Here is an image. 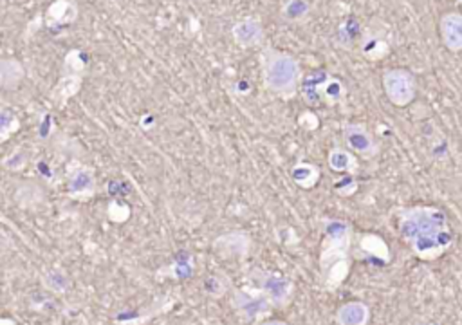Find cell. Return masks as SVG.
Segmentation results:
<instances>
[{
    "instance_id": "6da1fadb",
    "label": "cell",
    "mask_w": 462,
    "mask_h": 325,
    "mask_svg": "<svg viewBox=\"0 0 462 325\" xmlns=\"http://www.w3.org/2000/svg\"><path fill=\"white\" fill-rule=\"evenodd\" d=\"M401 235L421 257H433L444 248V219L432 208H410L401 213Z\"/></svg>"
},
{
    "instance_id": "7a4b0ae2",
    "label": "cell",
    "mask_w": 462,
    "mask_h": 325,
    "mask_svg": "<svg viewBox=\"0 0 462 325\" xmlns=\"http://www.w3.org/2000/svg\"><path fill=\"white\" fill-rule=\"evenodd\" d=\"M350 230L349 223L341 219L324 220V246L319 255V266L327 287L334 289L343 282L350 270Z\"/></svg>"
},
{
    "instance_id": "3957f363",
    "label": "cell",
    "mask_w": 462,
    "mask_h": 325,
    "mask_svg": "<svg viewBox=\"0 0 462 325\" xmlns=\"http://www.w3.org/2000/svg\"><path fill=\"white\" fill-rule=\"evenodd\" d=\"M264 84L271 93L282 98H293L300 87L302 72L296 58L287 53L269 51L262 65Z\"/></svg>"
},
{
    "instance_id": "277c9868",
    "label": "cell",
    "mask_w": 462,
    "mask_h": 325,
    "mask_svg": "<svg viewBox=\"0 0 462 325\" xmlns=\"http://www.w3.org/2000/svg\"><path fill=\"white\" fill-rule=\"evenodd\" d=\"M383 89L395 107H407L416 100L417 84L408 69H388L383 74Z\"/></svg>"
},
{
    "instance_id": "5b68a950",
    "label": "cell",
    "mask_w": 462,
    "mask_h": 325,
    "mask_svg": "<svg viewBox=\"0 0 462 325\" xmlns=\"http://www.w3.org/2000/svg\"><path fill=\"white\" fill-rule=\"evenodd\" d=\"M256 284H258V291L264 293L268 300L277 307L286 305L293 295V282L287 277L278 273H271V271H256Z\"/></svg>"
},
{
    "instance_id": "8992f818",
    "label": "cell",
    "mask_w": 462,
    "mask_h": 325,
    "mask_svg": "<svg viewBox=\"0 0 462 325\" xmlns=\"http://www.w3.org/2000/svg\"><path fill=\"white\" fill-rule=\"evenodd\" d=\"M343 138L350 152L359 154L362 157H374L378 154L374 138L362 123H347L343 127Z\"/></svg>"
},
{
    "instance_id": "52a82bcc",
    "label": "cell",
    "mask_w": 462,
    "mask_h": 325,
    "mask_svg": "<svg viewBox=\"0 0 462 325\" xmlns=\"http://www.w3.org/2000/svg\"><path fill=\"white\" fill-rule=\"evenodd\" d=\"M233 305L244 318L255 320V318L265 317L271 309V302L262 291H235L233 295Z\"/></svg>"
},
{
    "instance_id": "ba28073f",
    "label": "cell",
    "mask_w": 462,
    "mask_h": 325,
    "mask_svg": "<svg viewBox=\"0 0 462 325\" xmlns=\"http://www.w3.org/2000/svg\"><path fill=\"white\" fill-rule=\"evenodd\" d=\"M96 175L88 166H76L67 178V194L76 201H87L96 194Z\"/></svg>"
},
{
    "instance_id": "9c48e42d",
    "label": "cell",
    "mask_w": 462,
    "mask_h": 325,
    "mask_svg": "<svg viewBox=\"0 0 462 325\" xmlns=\"http://www.w3.org/2000/svg\"><path fill=\"white\" fill-rule=\"evenodd\" d=\"M439 33H441L442 44L448 47V51H462V13L450 11L444 13L439 22Z\"/></svg>"
},
{
    "instance_id": "30bf717a",
    "label": "cell",
    "mask_w": 462,
    "mask_h": 325,
    "mask_svg": "<svg viewBox=\"0 0 462 325\" xmlns=\"http://www.w3.org/2000/svg\"><path fill=\"white\" fill-rule=\"evenodd\" d=\"M231 37L240 47H255L264 40V26L258 18H244L231 27Z\"/></svg>"
},
{
    "instance_id": "8fae6325",
    "label": "cell",
    "mask_w": 462,
    "mask_h": 325,
    "mask_svg": "<svg viewBox=\"0 0 462 325\" xmlns=\"http://www.w3.org/2000/svg\"><path fill=\"white\" fill-rule=\"evenodd\" d=\"M370 320V309L365 302H347L336 311L338 325H367Z\"/></svg>"
},
{
    "instance_id": "7c38bea8",
    "label": "cell",
    "mask_w": 462,
    "mask_h": 325,
    "mask_svg": "<svg viewBox=\"0 0 462 325\" xmlns=\"http://www.w3.org/2000/svg\"><path fill=\"white\" fill-rule=\"evenodd\" d=\"M327 165L332 172L350 173L352 175L357 170V159L354 152L345 150V148H332L327 156Z\"/></svg>"
},
{
    "instance_id": "4fadbf2b",
    "label": "cell",
    "mask_w": 462,
    "mask_h": 325,
    "mask_svg": "<svg viewBox=\"0 0 462 325\" xmlns=\"http://www.w3.org/2000/svg\"><path fill=\"white\" fill-rule=\"evenodd\" d=\"M215 248L219 251H227L231 255H248L249 249V237L244 232L226 233L215 241Z\"/></svg>"
},
{
    "instance_id": "5bb4252c",
    "label": "cell",
    "mask_w": 462,
    "mask_h": 325,
    "mask_svg": "<svg viewBox=\"0 0 462 325\" xmlns=\"http://www.w3.org/2000/svg\"><path fill=\"white\" fill-rule=\"evenodd\" d=\"M319 166H316L315 163H309V161H302V163H296V165L291 168V179H293L300 188H312L316 186V183L319 181Z\"/></svg>"
},
{
    "instance_id": "9a60e30c",
    "label": "cell",
    "mask_w": 462,
    "mask_h": 325,
    "mask_svg": "<svg viewBox=\"0 0 462 325\" xmlns=\"http://www.w3.org/2000/svg\"><path fill=\"white\" fill-rule=\"evenodd\" d=\"M329 81L327 72L325 71H315L303 80V98L309 105H315L322 100V89L324 85Z\"/></svg>"
},
{
    "instance_id": "2e32d148",
    "label": "cell",
    "mask_w": 462,
    "mask_h": 325,
    "mask_svg": "<svg viewBox=\"0 0 462 325\" xmlns=\"http://www.w3.org/2000/svg\"><path fill=\"white\" fill-rule=\"evenodd\" d=\"M22 78H24V67H22L18 60H2V64H0V85H2L6 91L17 87Z\"/></svg>"
},
{
    "instance_id": "e0dca14e",
    "label": "cell",
    "mask_w": 462,
    "mask_h": 325,
    "mask_svg": "<svg viewBox=\"0 0 462 325\" xmlns=\"http://www.w3.org/2000/svg\"><path fill=\"white\" fill-rule=\"evenodd\" d=\"M18 128H20V119H18L17 112L9 109V107H2V112H0V141L6 143Z\"/></svg>"
},
{
    "instance_id": "ac0fdd59",
    "label": "cell",
    "mask_w": 462,
    "mask_h": 325,
    "mask_svg": "<svg viewBox=\"0 0 462 325\" xmlns=\"http://www.w3.org/2000/svg\"><path fill=\"white\" fill-rule=\"evenodd\" d=\"M42 282L51 291L63 293L69 287V277L62 270H58V267H53V270L46 271Z\"/></svg>"
},
{
    "instance_id": "d6986e66",
    "label": "cell",
    "mask_w": 462,
    "mask_h": 325,
    "mask_svg": "<svg viewBox=\"0 0 462 325\" xmlns=\"http://www.w3.org/2000/svg\"><path fill=\"white\" fill-rule=\"evenodd\" d=\"M27 161H29V156H27L24 148H17V150H13L11 154H8V156L4 157L2 166H4L6 170L17 172V170H22L27 165Z\"/></svg>"
},
{
    "instance_id": "ffe728a7",
    "label": "cell",
    "mask_w": 462,
    "mask_h": 325,
    "mask_svg": "<svg viewBox=\"0 0 462 325\" xmlns=\"http://www.w3.org/2000/svg\"><path fill=\"white\" fill-rule=\"evenodd\" d=\"M307 13H309V4H307L305 0H291L284 8V17L287 20H300Z\"/></svg>"
},
{
    "instance_id": "44dd1931",
    "label": "cell",
    "mask_w": 462,
    "mask_h": 325,
    "mask_svg": "<svg viewBox=\"0 0 462 325\" xmlns=\"http://www.w3.org/2000/svg\"><path fill=\"white\" fill-rule=\"evenodd\" d=\"M322 96H325L329 103H338L343 98V87H341L340 80H329L322 89Z\"/></svg>"
},
{
    "instance_id": "7402d4cb",
    "label": "cell",
    "mask_w": 462,
    "mask_h": 325,
    "mask_svg": "<svg viewBox=\"0 0 462 325\" xmlns=\"http://www.w3.org/2000/svg\"><path fill=\"white\" fill-rule=\"evenodd\" d=\"M109 217L114 223H125V220L131 217V208L126 206L125 203L112 201V203L109 204Z\"/></svg>"
},
{
    "instance_id": "603a6c76",
    "label": "cell",
    "mask_w": 462,
    "mask_h": 325,
    "mask_svg": "<svg viewBox=\"0 0 462 325\" xmlns=\"http://www.w3.org/2000/svg\"><path fill=\"white\" fill-rule=\"evenodd\" d=\"M334 190H336L338 195H341V197H347V195H352L354 192L357 190V183L354 178H341L340 181H336V185H334Z\"/></svg>"
},
{
    "instance_id": "cb8c5ba5",
    "label": "cell",
    "mask_w": 462,
    "mask_h": 325,
    "mask_svg": "<svg viewBox=\"0 0 462 325\" xmlns=\"http://www.w3.org/2000/svg\"><path fill=\"white\" fill-rule=\"evenodd\" d=\"M53 128H55V125H53V116L44 114L42 119H40V125H38V138H40V140H47V138H51Z\"/></svg>"
},
{
    "instance_id": "d4e9b609",
    "label": "cell",
    "mask_w": 462,
    "mask_h": 325,
    "mask_svg": "<svg viewBox=\"0 0 462 325\" xmlns=\"http://www.w3.org/2000/svg\"><path fill=\"white\" fill-rule=\"evenodd\" d=\"M309 123H312L315 127H318L319 125V121L316 119V116L311 114V112H305V114L300 116V125H302L303 128H309V131H311V125H309Z\"/></svg>"
},
{
    "instance_id": "484cf974",
    "label": "cell",
    "mask_w": 462,
    "mask_h": 325,
    "mask_svg": "<svg viewBox=\"0 0 462 325\" xmlns=\"http://www.w3.org/2000/svg\"><path fill=\"white\" fill-rule=\"evenodd\" d=\"M262 325H289V324H286V321H282V320H269V321H264Z\"/></svg>"
},
{
    "instance_id": "4316f807",
    "label": "cell",
    "mask_w": 462,
    "mask_h": 325,
    "mask_svg": "<svg viewBox=\"0 0 462 325\" xmlns=\"http://www.w3.org/2000/svg\"><path fill=\"white\" fill-rule=\"evenodd\" d=\"M0 325H15V321L9 320V318H4V320H2V324H0Z\"/></svg>"
}]
</instances>
